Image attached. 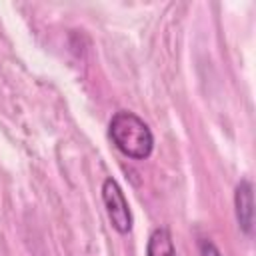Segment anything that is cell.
Masks as SVG:
<instances>
[{
	"mask_svg": "<svg viewBox=\"0 0 256 256\" xmlns=\"http://www.w3.org/2000/svg\"><path fill=\"white\" fill-rule=\"evenodd\" d=\"M110 138L114 146L128 158L146 160L154 148V136L148 124L134 112L120 110L110 120Z\"/></svg>",
	"mask_w": 256,
	"mask_h": 256,
	"instance_id": "1",
	"label": "cell"
},
{
	"mask_svg": "<svg viewBox=\"0 0 256 256\" xmlns=\"http://www.w3.org/2000/svg\"><path fill=\"white\" fill-rule=\"evenodd\" d=\"M102 200H104V206H106L112 226L120 234H128L132 228V214H130L128 202L124 198V192L114 178H106L102 182Z\"/></svg>",
	"mask_w": 256,
	"mask_h": 256,
	"instance_id": "2",
	"label": "cell"
},
{
	"mask_svg": "<svg viewBox=\"0 0 256 256\" xmlns=\"http://www.w3.org/2000/svg\"><path fill=\"white\" fill-rule=\"evenodd\" d=\"M252 182L250 180H240L234 192V206H236V218L240 224V230L244 234H252V224H254V194H252Z\"/></svg>",
	"mask_w": 256,
	"mask_h": 256,
	"instance_id": "3",
	"label": "cell"
},
{
	"mask_svg": "<svg viewBox=\"0 0 256 256\" xmlns=\"http://www.w3.org/2000/svg\"><path fill=\"white\" fill-rule=\"evenodd\" d=\"M146 256H178L172 236L166 228H156L150 234L148 246H146Z\"/></svg>",
	"mask_w": 256,
	"mask_h": 256,
	"instance_id": "4",
	"label": "cell"
},
{
	"mask_svg": "<svg viewBox=\"0 0 256 256\" xmlns=\"http://www.w3.org/2000/svg\"><path fill=\"white\" fill-rule=\"evenodd\" d=\"M200 254L202 256H222L220 250L210 240H200Z\"/></svg>",
	"mask_w": 256,
	"mask_h": 256,
	"instance_id": "5",
	"label": "cell"
}]
</instances>
